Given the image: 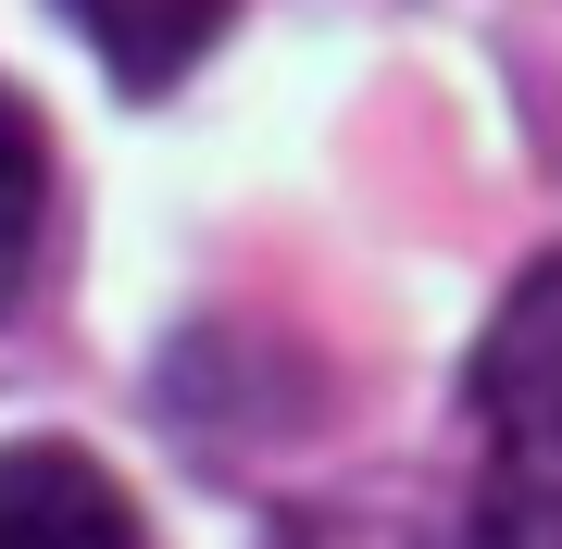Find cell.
Instances as JSON below:
<instances>
[{"label": "cell", "instance_id": "1", "mask_svg": "<svg viewBox=\"0 0 562 549\" xmlns=\"http://www.w3.org/2000/svg\"><path fill=\"white\" fill-rule=\"evenodd\" d=\"M462 412H475L462 537L475 549H562V250H538L501 287L475 363H462Z\"/></svg>", "mask_w": 562, "mask_h": 549}, {"label": "cell", "instance_id": "2", "mask_svg": "<svg viewBox=\"0 0 562 549\" xmlns=\"http://www.w3.org/2000/svg\"><path fill=\"white\" fill-rule=\"evenodd\" d=\"M0 549H150L138 500L101 449L76 437H13L0 449Z\"/></svg>", "mask_w": 562, "mask_h": 549}, {"label": "cell", "instance_id": "3", "mask_svg": "<svg viewBox=\"0 0 562 549\" xmlns=\"http://www.w3.org/2000/svg\"><path fill=\"white\" fill-rule=\"evenodd\" d=\"M63 13H76V38L113 62L125 101H162L225 25H238V0H63Z\"/></svg>", "mask_w": 562, "mask_h": 549}, {"label": "cell", "instance_id": "4", "mask_svg": "<svg viewBox=\"0 0 562 549\" xmlns=\"http://www.w3.org/2000/svg\"><path fill=\"white\" fill-rule=\"evenodd\" d=\"M38 238H50V138L25 113V88H0V312L38 275Z\"/></svg>", "mask_w": 562, "mask_h": 549}, {"label": "cell", "instance_id": "5", "mask_svg": "<svg viewBox=\"0 0 562 549\" xmlns=\"http://www.w3.org/2000/svg\"><path fill=\"white\" fill-rule=\"evenodd\" d=\"M262 549H475V537H450L438 512H413V500H313Z\"/></svg>", "mask_w": 562, "mask_h": 549}]
</instances>
